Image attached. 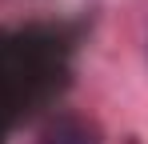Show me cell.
I'll use <instances>...</instances> for the list:
<instances>
[{
  "label": "cell",
  "mask_w": 148,
  "mask_h": 144,
  "mask_svg": "<svg viewBox=\"0 0 148 144\" xmlns=\"http://www.w3.org/2000/svg\"><path fill=\"white\" fill-rule=\"evenodd\" d=\"M36 144H104V140H100V132L88 124V120H80V116H60V120H52L48 128L40 132Z\"/></svg>",
  "instance_id": "1"
}]
</instances>
